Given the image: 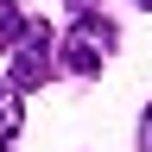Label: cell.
Masks as SVG:
<instances>
[{"instance_id":"1","label":"cell","mask_w":152,"mask_h":152,"mask_svg":"<svg viewBox=\"0 0 152 152\" xmlns=\"http://www.w3.org/2000/svg\"><path fill=\"white\" fill-rule=\"evenodd\" d=\"M57 51H64V70L70 76H95L108 64V51H114V26L102 13H76V26L57 38Z\"/></svg>"},{"instance_id":"2","label":"cell","mask_w":152,"mask_h":152,"mask_svg":"<svg viewBox=\"0 0 152 152\" xmlns=\"http://www.w3.org/2000/svg\"><path fill=\"white\" fill-rule=\"evenodd\" d=\"M57 64H64V51L51 45V26H45V19H32V26H26V38L13 45L7 83L26 95V89H38V83H51V70H57Z\"/></svg>"},{"instance_id":"3","label":"cell","mask_w":152,"mask_h":152,"mask_svg":"<svg viewBox=\"0 0 152 152\" xmlns=\"http://www.w3.org/2000/svg\"><path fill=\"white\" fill-rule=\"evenodd\" d=\"M19 121H26V102H19L13 83H0V152H7V140L19 133Z\"/></svg>"},{"instance_id":"4","label":"cell","mask_w":152,"mask_h":152,"mask_svg":"<svg viewBox=\"0 0 152 152\" xmlns=\"http://www.w3.org/2000/svg\"><path fill=\"white\" fill-rule=\"evenodd\" d=\"M26 26H32V19L19 13V0H0V51H13L19 38H26Z\"/></svg>"},{"instance_id":"5","label":"cell","mask_w":152,"mask_h":152,"mask_svg":"<svg viewBox=\"0 0 152 152\" xmlns=\"http://www.w3.org/2000/svg\"><path fill=\"white\" fill-rule=\"evenodd\" d=\"M140 146L152 152V102H146V114H140Z\"/></svg>"},{"instance_id":"6","label":"cell","mask_w":152,"mask_h":152,"mask_svg":"<svg viewBox=\"0 0 152 152\" xmlns=\"http://www.w3.org/2000/svg\"><path fill=\"white\" fill-rule=\"evenodd\" d=\"M140 7H146V13H152V0H140Z\"/></svg>"}]
</instances>
